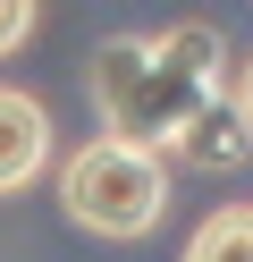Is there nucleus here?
I'll list each match as a JSON object with an SVG mask.
<instances>
[{
  "instance_id": "nucleus-4",
  "label": "nucleus",
  "mask_w": 253,
  "mask_h": 262,
  "mask_svg": "<svg viewBox=\"0 0 253 262\" xmlns=\"http://www.w3.org/2000/svg\"><path fill=\"white\" fill-rule=\"evenodd\" d=\"M186 262H253V203H219L186 237Z\"/></svg>"
},
{
  "instance_id": "nucleus-5",
  "label": "nucleus",
  "mask_w": 253,
  "mask_h": 262,
  "mask_svg": "<svg viewBox=\"0 0 253 262\" xmlns=\"http://www.w3.org/2000/svg\"><path fill=\"white\" fill-rule=\"evenodd\" d=\"M34 9H42V0H0V59H9V51H26V34H34Z\"/></svg>"
},
{
  "instance_id": "nucleus-2",
  "label": "nucleus",
  "mask_w": 253,
  "mask_h": 262,
  "mask_svg": "<svg viewBox=\"0 0 253 262\" xmlns=\"http://www.w3.org/2000/svg\"><path fill=\"white\" fill-rule=\"evenodd\" d=\"M59 203L93 237H152L169 211V161H160V144L110 127L59 161Z\"/></svg>"
},
{
  "instance_id": "nucleus-6",
  "label": "nucleus",
  "mask_w": 253,
  "mask_h": 262,
  "mask_svg": "<svg viewBox=\"0 0 253 262\" xmlns=\"http://www.w3.org/2000/svg\"><path fill=\"white\" fill-rule=\"evenodd\" d=\"M228 102H236V119L253 127V59H236V76H228Z\"/></svg>"
},
{
  "instance_id": "nucleus-3",
  "label": "nucleus",
  "mask_w": 253,
  "mask_h": 262,
  "mask_svg": "<svg viewBox=\"0 0 253 262\" xmlns=\"http://www.w3.org/2000/svg\"><path fill=\"white\" fill-rule=\"evenodd\" d=\"M51 169V110L34 93L0 85V194H26Z\"/></svg>"
},
{
  "instance_id": "nucleus-1",
  "label": "nucleus",
  "mask_w": 253,
  "mask_h": 262,
  "mask_svg": "<svg viewBox=\"0 0 253 262\" xmlns=\"http://www.w3.org/2000/svg\"><path fill=\"white\" fill-rule=\"evenodd\" d=\"M228 42L211 34V26H169V34L152 42H101L93 51V110L101 127H118V136H144L160 144V152H177L186 127L202 119L211 102H228Z\"/></svg>"
}]
</instances>
